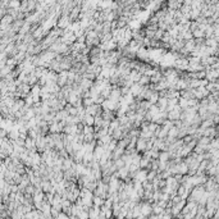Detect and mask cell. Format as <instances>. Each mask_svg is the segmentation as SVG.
I'll list each match as a JSON object with an SVG mask.
<instances>
[{
  "mask_svg": "<svg viewBox=\"0 0 219 219\" xmlns=\"http://www.w3.org/2000/svg\"><path fill=\"white\" fill-rule=\"evenodd\" d=\"M113 162H114V165L117 167V169H119V168H122V167H124V162H123V159H122V158H118V159L113 160Z\"/></svg>",
  "mask_w": 219,
  "mask_h": 219,
  "instance_id": "obj_16",
  "label": "cell"
},
{
  "mask_svg": "<svg viewBox=\"0 0 219 219\" xmlns=\"http://www.w3.org/2000/svg\"><path fill=\"white\" fill-rule=\"evenodd\" d=\"M177 195H179L182 199H187V196H188V191L186 190V187L183 186V185H179V186L177 187Z\"/></svg>",
  "mask_w": 219,
  "mask_h": 219,
  "instance_id": "obj_7",
  "label": "cell"
},
{
  "mask_svg": "<svg viewBox=\"0 0 219 219\" xmlns=\"http://www.w3.org/2000/svg\"><path fill=\"white\" fill-rule=\"evenodd\" d=\"M188 53H191L192 50H195V41H194V37L190 39V40H185V45H183Z\"/></svg>",
  "mask_w": 219,
  "mask_h": 219,
  "instance_id": "obj_6",
  "label": "cell"
},
{
  "mask_svg": "<svg viewBox=\"0 0 219 219\" xmlns=\"http://www.w3.org/2000/svg\"><path fill=\"white\" fill-rule=\"evenodd\" d=\"M178 104V98H173V99H168V105L171 107H174V105Z\"/></svg>",
  "mask_w": 219,
  "mask_h": 219,
  "instance_id": "obj_19",
  "label": "cell"
},
{
  "mask_svg": "<svg viewBox=\"0 0 219 219\" xmlns=\"http://www.w3.org/2000/svg\"><path fill=\"white\" fill-rule=\"evenodd\" d=\"M138 83L141 85V86L149 85V83H150V76H147V74H141V77H140V80H138Z\"/></svg>",
  "mask_w": 219,
  "mask_h": 219,
  "instance_id": "obj_9",
  "label": "cell"
},
{
  "mask_svg": "<svg viewBox=\"0 0 219 219\" xmlns=\"http://www.w3.org/2000/svg\"><path fill=\"white\" fill-rule=\"evenodd\" d=\"M57 27L62 28V30H65L68 28L69 26L72 24V21L69 19V15H64V14H60L58 18H57Z\"/></svg>",
  "mask_w": 219,
  "mask_h": 219,
  "instance_id": "obj_1",
  "label": "cell"
},
{
  "mask_svg": "<svg viewBox=\"0 0 219 219\" xmlns=\"http://www.w3.org/2000/svg\"><path fill=\"white\" fill-rule=\"evenodd\" d=\"M67 80H68V71H62L58 73V78H57V83L58 86L63 87L67 85Z\"/></svg>",
  "mask_w": 219,
  "mask_h": 219,
  "instance_id": "obj_2",
  "label": "cell"
},
{
  "mask_svg": "<svg viewBox=\"0 0 219 219\" xmlns=\"http://www.w3.org/2000/svg\"><path fill=\"white\" fill-rule=\"evenodd\" d=\"M117 147V140H114V138H112V141L107 145V149H108V150L109 151H113V150H114V149Z\"/></svg>",
  "mask_w": 219,
  "mask_h": 219,
  "instance_id": "obj_15",
  "label": "cell"
},
{
  "mask_svg": "<svg viewBox=\"0 0 219 219\" xmlns=\"http://www.w3.org/2000/svg\"><path fill=\"white\" fill-rule=\"evenodd\" d=\"M95 101H94V99L91 98V96H87V98H82V105L86 108V107H89V105H91V104H94Z\"/></svg>",
  "mask_w": 219,
  "mask_h": 219,
  "instance_id": "obj_13",
  "label": "cell"
},
{
  "mask_svg": "<svg viewBox=\"0 0 219 219\" xmlns=\"http://www.w3.org/2000/svg\"><path fill=\"white\" fill-rule=\"evenodd\" d=\"M81 123L83 126H94V116L91 114H85L83 118L81 119Z\"/></svg>",
  "mask_w": 219,
  "mask_h": 219,
  "instance_id": "obj_5",
  "label": "cell"
},
{
  "mask_svg": "<svg viewBox=\"0 0 219 219\" xmlns=\"http://www.w3.org/2000/svg\"><path fill=\"white\" fill-rule=\"evenodd\" d=\"M58 154H59V156H62V158H68L69 155H68V153H67V150L63 147V149H60V150H58Z\"/></svg>",
  "mask_w": 219,
  "mask_h": 219,
  "instance_id": "obj_18",
  "label": "cell"
},
{
  "mask_svg": "<svg viewBox=\"0 0 219 219\" xmlns=\"http://www.w3.org/2000/svg\"><path fill=\"white\" fill-rule=\"evenodd\" d=\"M158 99H159V94H158V91H154V92L150 95V98H149L147 101L150 103V104H156Z\"/></svg>",
  "mask_w": 219,
  "mask_h": 219,
  "instance_id": "obj_12",
  "label": "cell"
},
{
  "mask_svg": "<svg viewBox=\"0 0 219 219\" xmlns=\"http://www.w3.org/2000/svg\"><path fill=\"white\" fill-rule=\"evenodd\" d=\"M205 89L209 91V92H215L219 90V83L218 81H214V82H208L205 85Z\"/></svg>",
  "mask_w": 219,
  "mask_h": 219,
  "instance_id": "obj_4",
  "label": "cell"
},
{
  "mask_svg": "<svg viewBox=\"0 0 219 219\" xmlns=\"http://www.w3.org/2000/svg\"><path fill=\"white\" fill-rule=\"evenodd\" d=\"M163 77H164V76L162 74V72H160V71H156L153 76H150V83H158V82H159V81L162 80Z\"/></svg>",
  "mask_w": 219,
  "mask_h": 219,
  "instance_id": "obj_8",
  "label": "cell"
},
{
  "mask_svg": "<svg viewBox=\"0 0 219 219\" xmlns=\"http://www.w3.org/2000/svg\"><path fill=\"white\" fill-rule=\"evenodd\" d=\"M181 36L183 40H190V39H192V32H191V30L183 31V32H181Z\"/></svg>",
  "mask_w": 219,
  "mask_h": 219,
  "instance_id": "obj_14",
  "label": "cell"
},
{
  "mask_svg": "<svg viewBox=\"0 0 219 219\" xmlns=\"http://www.w3.org/2000/svg\"><path fill=\"white\" fill-rule=\"evenodd\" d=\"M83 135L87 133H94V126H83V131H82Z\"/></svg>",
  "mask_w": 219,
  "mask_h": 219,
  "instance_id": "obj_17",
  "label": "cell"
},
{
  "mask_svg": "<svg viewBox=\"0 0 219 219\" xmlns=\"http://www.w3.org/2000/svg\"><path fill=\"white\" fill-rule=\"evenodd\" d=\"M191 32H192V37H194V39L204 37V31H203V30H200L199 27H197L196 30H194V31H191Z\"/></svg>",
  "mask_w": 219,
  "mask_h": 219,
  "instance_id": "obj_11",
  "label": "cell"
},
{
  "mask_svg": "<svg viewBox=\"0 0 219 219\" xmlns=\"http://www.w3.org/2000/svg\"><path fill=\"white\" fill-rule=\"evenodd\" d=\"M92 85H94V81L87 80V78H83V77H82V80L80 81V87L82 89V91L83 90H89Z\"/></svg>",
  "mask_w": 219,
  "mask_h": 219,
  "instance_id": "obj_3",
  "label": "cell"
},
{
  "mask_svg": "<svg viewBox=\"0 0 219 219\" xmlns=\"http://www.w3.org/2000/svg\"><path fill=\"white\" fill-rule=\"evenodd\" d=\"M205 45L209 46V48H214V46H218V40H215L214 37H209V39H205Z\"/></svg>",
  "mask_w": 219,
  "mask_h": 219,
  "instance_id": "obj_10",
  "label": "cell"
}]
</instances>
